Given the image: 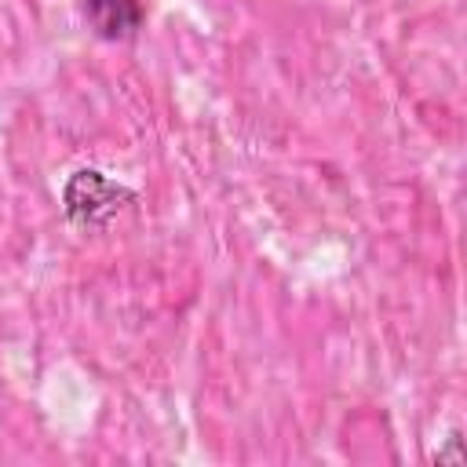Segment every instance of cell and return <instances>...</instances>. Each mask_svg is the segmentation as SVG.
<instances>
[{"label":"cell","mask_w":467,"mask_h":467,"mask_svg":"<svg viewBox=\"0 0 467 467\" xmlns=\"http://www.w3.org/2000/svg\"><path fill=\"white\" fill-rule=\"evenodd\" d=\"M80 18L91 29V36L109 40V44H124L131 36H139V29L146 26V7L142 0H80Z\"/></svg>","instance_id":"2"},{"label":"cell","mask_w":467,"mask_h":467,"mask_svg":"<svg viewBox=\"0 0 467 467\" xmlns=\"http://www.w3.org/2000/svg\"><path fill=\"white\" fill-rule=\"evenodd\" d=\"M128 204H135V190L102 168H77L62 182V215L84 234L106 230Z\"/></svg>","instance_id":"1"}]
</instances>
